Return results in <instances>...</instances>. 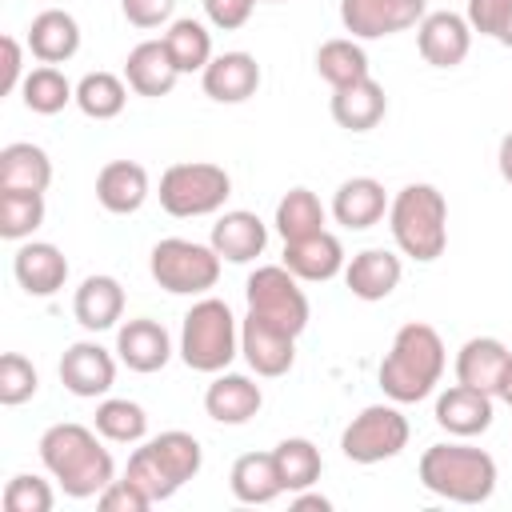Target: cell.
I'll list each match as a JSON object with an SVG mask.
<instances>
[{
    "label": "cell",
    "mask_w": 512,
    "mask_h": 512,
    "mask_svg": "<svg viewBox=\"0 0 512 512\" xmlns=\"http://www.w3.org/2000/svg\"><path fill=\"white\" fill-rule=\"evenodd\" d=\"M208 244L220 252V260H228V264H248V260H256V256L264 252L268 228H264V220H260L256 212L232 208V212H224V216L212 224Z\"/></svg>",
    "instance_id": "25"
},
{
    "label": "cell",
    "mask_w": 512,
    "mask_h": 512,
    "mask_svg": "<svg viewBox=\"0 0 512 512\" xmlns=\"http://www.w3.org/2000/svg\"><path fill=\"white\" fill-rule=\"evenodd\" d=\"M44 224V192H16L0 188V236L28 240Z\"/></svg>",
    "instance_id": "39"
},
{
    "label": "cell",
    "mask_w": 512,
    "mask_h": 512,
    "mask_svg": "<svg viewBox=\"0 0 512 512\" xmlns=\"http://www.w3.org/2000/svg\"><path fill=\"white\" fill-rule=\"evenodd\" d=\"M408 416L392 404H368L360 416H352V424L340 432V452L352 464H380L392 460L408 448Z\"/></svg>",
    "instance_id": "10"
},
{
    "label": "cell",
    "mask_w": 512,
    "mask_h": 512,
    "mask_svg": "<svg viewBox=\"0 0 512 512\" xmlns=\"http://www.w3.org/2000/svg\"><path fill=\"white\" fill-rule=\"evenodd\" d=\"M200 464H204L200 440H196L192 432L172 428V432H160V436L144 440V444L128 456V472H124V476H128L152 504H160V500L176 496V492L200 472Z\"/></svg>",
    "instance_id": "4"
},
{
    "label": "cell",
    "mask_w": 512,
    "mask_h": 512,
    "mask_svg": "<svg viewBox=\"0 0 512 512\" xmlns=\"http://www.w3.org/2000/svg\"><path fill=\"white\" fill-rule=\"evenodd\" d=\"M152 184H148V168L136 160H108L96 172V200L104 212L112 216H132L144 208Z\"/></svg>",
    "instance_id": "19"
},
{
    "label": "cell",
    "mask_w": 512,
    "mask_h": 512,
    "mask_svg": "<svg viewBox=\"0 0 512 512\" xmlns=\"http://www.w3.org/2000/svg\"><path fill=\"white\" fill-rule=\"evenodd\" d=\"M444 364H448V352L440 332L424 320H408L396 328L392 348L380 360V388L396 404H416L436 392Z\"/></svg>",
    "instance_id": "2"
},
{
    "label": "cell",
    "mask_w": 512,
    "mask_h": 512,
    "mask_svg": "<svg viewBox=\"0 0 512 512\" xmlns=\"http://www.w3.org/2000/svg\"><path fill=\"white\" fill-rule=\"evenodd\" d=\"M124 80H128V88H132L136 96L160 100V96H168V92L176 88L180 68L172 64L164 40H140V44L128 52V60H124Z\"/></svg>",
    "instance_id": "21"
},
{
    "label": "cell",
    "mask_w": 512,
    "mask_h": 512,
    "mask_svg": "<svg viewBox=\"0 0 512 512\" xmlns=\"http://www.w3.org/2000/svg\"><path fill=\"white\" fill-rule=\"evenodd\" d=\"M496 400H504V404L512 408V356H508V364H504V376H500V384H496Z\"/></svg>",
    "instance_id": "49"
},
{
    "label": "cell",
    "mask_w": 512,
    "mask_h": 512,
    "mask_svg": "<svg viewBox=\"0 0 512 512\" xmlns=\"http://www.w3.org/2000/svg\"><path fill=\"white\" fill-rule=\"evenodd\" d=\"M240 356V324L228 308V300L204 296L184 312L180 324V360L192 372H224Z\"/></svg>",
    "instance_id": "6"
},
{
    "label": "cell",
    "mask_w": 512,
    "mask_h": 512,
    "mask_svg": "<svg viewBox=\"0 0 512 512\" xmlns=\"http://www.w3.org/2000/svg\"><path fill=\"white\" fill-rule=\"evenodd\" d=\"M24 44L40 64H64L80 52V24L64 8H44V12L32 16Z\"/></svg>",
    "instance_id": "24"
},
{
    "label": "cell",
    "mask_w": 512,
    "mask_h": 512,
    "mask_svg": "<svg viewBox=\"0 0 512 512\" xmlns=\"http://www.w3.org/2000/svg\"><path fill=\"white\" fill-rule=\"evenodd\" d=\"M40 464L72 500L100 496L116 480V464L112 452L100 444V432L76 420L52 424L40 436Z\"/></svg>",
    "instance_id": "1"
},
{
    "label": "cell",
    "mask_w": 512,
    "mask_h": 512,
    "mask_svg": "<svg viewBox=\"0 0 512 512\" xmlns=\"http://www.w3.org/2000/svg\"><path fill=\"white\" fill-rule=\"evenodd\" d=\"M468 24L480 36H492L496 44L512 48V0H468Z\"/></svg>",
    "instance_id": "42"
},
{
    "label": "cell",
    "mask_w": 512,
    "mask_h": 512,
    "mask_svg": "<svg viewBox=\"0 0 512 512\" xmlns=\"http://www.w3.org/2000/svg\"><path fill=\"white\" fill-rule=\"evenodd\" d=\"M160 40H164L172 64L180 68V76H188V72H204L208 60H212V32H208L200 20H192V16L172 20L168 32H164Z\"/></svg>",
    "instance_id": "35"
},
{
    "label": "cell",
    "mask_w": 512,
    "mask_h": 512,
    "mask_svg": "<svg viewBox=\"0 0 512 512\" xmlns=\"http://www.w3.org/2000/svg\"><path fill=\"white\" fill-rule=\"evenodd\" d=\"M220 252L212 244L200 240H184V236H168L152 248L148 256V272L152 280L172 292V296H204L208 288H216L220 280Z\"/></svg>",
    "instance_id": "8"
},
{
    "label": "cell",
    "mask_w": 512,
    "mask_h": 512,
    "mask_svg": "<svg viewBox=\"0 0 512 512\" xmlns=\"http://www.w3.org/2000/svg\"><path fill=\"white\" fill-rule=\"evenodd\" d=\"M52 504H56L52 484L32 472H16L4 484V512H52Z\"/></svg>",
    "instance_id": "41"
},
{
    "label": "cell",
    "mask_w": 512,
    "mask_h": 512,
    "mask_svg": "<svg viewBox=\"0 0 512 512\" xmlns=\"http://www.w3.org/2000/svg\"><path fill=\"white\" fill-rule=\"evenodd\" d=\"M260 80H264V72H260L252 52H220L200 72L204 96H212L216 104H244V100H252Z\"/></svg>",
    "instance_id": "15"
},
{
    "label": "cell",
    "mask_w": 512,
    "mask_h": 512,
    "mask_svg": "<svg viewBox=\"0 0 512 512\" xmlns=\"http://www.w3.org/2000/svg\"><path fill=\"white\" fill-rule=\"evenodd\" d=\"M292 512H332V500L328 496H320V492H296L292 496Z\"/></svg>",
    "instance_id": "47"
},
{
    "label": "cell",
    "mask_w": 512,
    "mask_h": 512,
    "mask_svg": "<svg viewBox=\"0 0 512 512\" xmlns=\"http://www.w3.org/2000/svg\"><path fill=\"white\" fill-rule=\"evenodd\" d=\"M252 8H256V0H204V16H208V24L220 28V32L244 28L248 16H252Z\"/></svg>",
    "instance_id": "45"
},
{
    "label": "cell",
    "mask_w": 512,
    "mask_h": 512,
    "mask_svg": "<svg viewBox=\"0 0 512 512\" xmlns=\"http://www.w3.org/2000/svg\"><path fill=\"white\" fill-rule=\"evenodd\" d=\"M52 184V160L40 144L32 140H16L0 148V188H16V192H48Z\"/></svg>",
    "instance_id": "30"
},
{
    "label": "cell",
    "mask_w": 512,
    "mask_h": 512,
    "mask_svg": "<svg viewBox=\"0 0 512 512\" xmlns=\"http://www.w3.org/2000/svg\"><path fill=\"white\" fill-rule=\"evenodd\" d=\"M20 100H24V108L36 112V116H56V112H64V108L76 100V84H68V76H64L56 64H40V68H32V72L24 76Z\"/></svg>",
    "instance_id": "33"
},
{
    "label": "cell",
    "mask_w": 512,
    "mask_h": 512,
    "mask_svg": "<svg viewBox=\"0 0 512 512\" xmlns=\"http://www.w3.org/2000/svg\"><path fill=\"white\" fill-rule=\"evenodd\" d=\"M400 276H404V264L396 252L388 248H364L356 252L348 264H344V284L356 300H388L396 288H400Z\"/></svg>",
    "instance_id": "17"
},
{
    "label": "cell",
    "mask_w": 512,
    "mask_h": 512,
    "mask_svg": "<svg viewBox=\"0 0 512 512\" xmlns=\"http://www.w3.org/2000/svg\"><path fill=\"white\" fill-rule=\"evenodd\" d=\"M120 12L132 28H160V24H172L176 0H120Z\"/></svg>",
    "instance_id": "44"
},
{
    "label": "cell",
    "mask_w": 512,
    "mask_h": 512,
    "mask_svg": "<svg viewBox=\"0 0 512 512\" xmlns=\"http://www.w3.org/2000/svg\"><path fill=\"white\" fill-rule=\"evenodd\" d=\"M276 232L284 244L324 232V204L312 188H288L276 204Z\"/></svg>",
    "instance_id": "32"
},
{
    "label": "cell",
    "mask_w": 512,
    "mask_h": 512,
    "mask_svg": "<svg viewBox=\"0 0 512 512\" xmlns=\"http://www.w3.org/2000/svg\"><path fill=\"white\" fill-rule=\"evenodd\" d=\"M0 48H4V76H0V92L8 96V92H20V84H24V48H20V40L16 36H4L0 40Z\"/></svg>",
    "instance_id": "46"
},
{
    "label": "cell",
    "mask_w": 512,
    "mask_h": 512,
    "mask_svg": "<svg viewBox=\"0 0 512 512\" xmlns=\"http://www.w3.org/2000/svg\"><path fill=\"white\" fill-rule=\"evenodd\" d=\"M96 504L104 508V512H148L152 508V500L124 476V480H112L100 496H96Z\"/></svg>",
    "instance_id": "43"
},
{
    "label": "cell",
    "mask_w": 512,
    "mask_h": 512,
    "mask_svg": "<svg viewBox=\"0 0 512 512\" xmlns=\"http://www.w3.org/2000/svg\"><path fill=\"white\" fill-rule=\"evenodd\" d=\"M492 392H480V388H468V384H452L436 396V424L448 432V436H460V440H472L480 432L492 428Z\"/></svg>",
    "instance_id": "16"
},
{
    "label": "cell",
    "mask_w": 512,
    "mask_h": 512,
    "mask_svg": "<svg viewBox=\"0 0 512 512\" xmlns=\"http://www.w3.org/2000/svg\"><path fill=\"white\" fill-rule=\"evenodd\" d=\"M96 432L112 444H140L148 436V412L136 400H100Z\"/></svg>",
    "instance_id": "38"
},
{
    "label": "cell",
    "mask_w": 512,
    "mask_h": 512,
    "mask_svg": "<svg viewBox=\"0 0 512 512\" xmlns=\"http://www.w3.org/2000/svg\"><path fill=\"white\" fill-rule=\"evenodd\" d=\"M284 268L296 280L324 284L336 272H344V244L328 228L316 232V236H308V240H292V244H284Z\"/></svg>",
    "instance_id": "28"
},
{
    "label": "cell",
    "mask_w": 512,
    "mask_h": 512,
    "mask_svg": "<svg viewBox=\"0 0 512 512\" xmlns=\"http://www.w3.org/2000/svg\"><path fill=\"white\" fill-rule=\"evenodd\" d=\"M256 4H280V0H256Z\"/></svg>",
    "instance_id": "50"
},
{
    "label": "cell",
    "mask_w": 512,
    "mask_h": 512,
    "mask_svg": "<svg viewBox=\"0 0 512 512\" xmlns=\"http://www.w3.org/2000/svg\"><path fill=\"white\" fill-rule=\"evenodd\" d=\"M420 484L452 504H484L496 492V460L476 444H432L420 456Z\"/></svg>",
    "instance_id": "5"
},
{
    "label": "cell",
    "mask_w": 512,
    "mask_h": 512,
    "mask_svg": "<svg viewBox=\"0 0 512 512\" xmlns=\"http://www.w3.org/2000/svg\"><path fill=\"white\" fill-rule=\"evenodd\" d=\"M116 356L120 364H128L132 372H160L168 360H172V336L160 320H148V316H136L128 324H120L116 332Z\"/></svg>",
    "instance_id": "18"
},
{
    "label": "cell",
    "mask_w": 512,
    "mask_h": 512,
    "mask_svg": "<svg viewBox=\"0 0 512 512\" xmlns=\"http://www.w3.org/2000/svg\"><path fill=\"white\" fill-rule=\"evenodd\" d=\"M428 16V0H340V24L352 40H380L416 28Z\"/></svg>",
    "instance_id": "11"
},
{
    "label": "cell",
    "mask_w": 512,
    "mask_h": 512,
    "mask_svg": "<svg viewBox=\"0 0 512 512\" xmlns=\"http://www.w3.org/2000/svg\"><path fill=\"white\" fill-rule=\"evenodd\" d=\"M240 356L256 376L276 380L296 364V336H288V332H280V328H272L248 312L240 320Z\"/></svg>",
    "instance_id": "14"
},
{
    "label": "cell",
    "mask_w": 512,
    "mask_h": 512,
    "mask_svg": "<svg viewBox=\"0 0 512 512\" xmlns=\"http://www.w3.org/2000/svg\"><path fill=\"white\" fill-rule=\"evenodd\" d=\"M244 296H248V312L288 336H300L308 328V296L300 288V280L284 268V264H260L248 284H244Z\"/></svg>",
    "instance_id": "9"
},
{
    "label": "cell",
    "mask_w": 512,
    "mask_h": 512,
    "mask_svg": "<svg viewBox=\"0 0 512 512\" xmlns=\"http://www.w3.org/2000/svg\"><path fill=\"white\" fill-rule=\"evenodd\" d=\"M384 112H388V96H384V84L372 76L332 88V120L348 132H372L384 120Z\"/></svg>",
    "instance_id": "27"
},
{
    "label": "cell",
    "mask_w": 512,
    "mask_h": 512,
    "mask_svg": "<svg viewBox=\"0 0 512 512\" xmlns=\"http://www.w3.org/2000/svg\"><path fill=\"white\" fill-rule=\"evenodd\" d=\"M264 404V392L256 380L240 376V372H216V380L204 392V412L216 424H248Z\"/></svg>",
    "instance_id": "23"
},
{
    "label": "cell",
    "mask_w": 512,
    "mask_h": 512,
    "mask_svg": "<svg viewBox=\"0 0 512 512\" xmlns=\"http://www.w3.org/2000/svg\"><path fill=\"white\" fill-rule=\"evenodd\" d=\"M316 72H320V80H328L332 88H344V84H352V80L372 76V68H368V52H364L352 36L324 40V44L316 48Z\"/></svg>",
    "instance_id": "36"
},
{
    "label": "cell",
    "mask_w": 512,
    "mask_h": 512,
    "mask_svg": "<svg viewBox=\"0 0 512 512\" xmlns=\"http://www.w3.org/2000/svg\"><path fill=\"white\" fill-rule=\"evenodd\" d=\"M36 388H40V376H36L32 360L20 356V352H4L0 356V404L4 408H16V404L32 400Z\"/></svg>",
    "instance_id": "40"
},
{
    "label": "cell",
    "mask_w": 512,
    "mask_h": 512,
    "mask_svg": "<svg viewBox=\"0 0 512 512\" xmlns=\"http://www.w3.org/2000/svg\"><path fill=\"white\" fill-rule=\"evenodd\" d=\"M272 460H276V472H280V484L284 492H304L320 480L324 472V460H320V448L304 436H288L272 448Z\"/></svg>",
    "instance_id": "34"
},
{
    "label": "cell",
    "mask_w": 512,
    "mask_h": 512,
    "mask_svg": "<svg viewBox=\"0 0 512 512\" xmlns=\"http://www.w3.org/2000/svg\"><path fill=\"white\" fill-rule=\"evenodd\" d=\"M496 164H500V176L512 184V132H504V140H500V152H496Z\"/></svg>",
    "instance_id": "48"
},
{
    "label": "cell",
    "mask_w": 512,
    "mask_h": 512,
    "mask_svg": "<svg viewBox=\"0 0 512 512\" xmlns=\"http://www.w3.org/2000/svg\"><path fill=\"white\" fill-rule=\"evenodd\" d=\"M128 104V80H120L116 72H84L76 84V108L88 120H112L120 116Z\"/></svg>",
    "instance_id": "37"
},
{
    "label": "cell",
    "mask_w": 512,
    "mask_h": 512,
    "mask_svg": "<svg viewBox=\"0 0 512 512\" xmlns=\"http://www.w3.org/2000/svg\"><path fill=\"white\" fill-rule=\"evenodd\" d=\"M12 272L28 296H52L68 280V260L48 240H20V248L12 256Z\"/></svg>",
    "instance_id": "20"
},
{
    "label": "cell",
    "mask_w": 512,
    "mask_h": 512,
    "mask_svg": "<svg viewBox=\"0 0 512 512\" xmlns=\"http://www.w3.org/2000/svg\"><path fill=\"white\" fill-rule=\"evenodd\" d=\"M72 316L88 332L116 328V320L124 316V288H120V280L116 276H104V272L84 276L80 288H76V296H72Z\"/></svg>",
    "instance_id": "26"
},
{
    "label": "cell",
    "mask_w": 512,
    "mask_h": 512,
    "mask_svg": "<svg viewBox=\"0 0 512 512\" xmlns=\"http://www.w3.org/2000/svg\"><path fill=\"white\" fill-rule=\"evenodd\" d=\"M388 192H384V184L376 180V176H352V180H344L340 188H336V196H332V216H336V224H344L348 232H364V228H372V224H380L384 220V212H388Z\"/></svg>",
    "instance_id": "22"
},
{
    "label": "cell",
    "mask_w": 512,
    "mask_h": 512,
    "mask_svg": "<svg viewBox=\"0 0 512 512\" xmlns=\"http://www.w3.org/2000/svg\"><path fill=\"white\" fill-rule=\"evenodd\" d=\"M228 488H232V496H236L240 504H272V500L284 492L272 452H244V456L232 464Z\"/></svg>",
    "instance_id": "31"
},
{
    "label": "cell",
    "mask_w": 512,
    "mask_h": 512,
    "mask_svg": "<svg viewBox=\"0 0 512 512\" xmlns=\"http://www.w3.org/2000/svg\"><path fill=\"white\" fill-rule=\"evenodd\" d=\"M160 208L176 220H192V216H212L224 208V200L232 196V176L220 164L208 160H184L164 168L160 176Z\"/></svg>",
    "instance_id": "7"
},
{
    "label": "cell",
    "mask_w": 512,
    "mask_h": 512,
    "mask_svg": "<svg viewBox=\"0 0 512 512\" xmlns=\"http://www.w3.org/2000/svg\"><path fill=\"white\" fill-rule=\"evenodd\" d=\"M416 48L432 68H456L472 52V24L460 12H428L416 24Z\"/></svg>",
    "instance_id": "13"
},
{
    "label": "cell",
    "mask_w": 512,
    "mask_h": 512,
    "mask_svg": "<svg viewBox=\"0 0 512 512\" xmlns=\"http://www.w3.org/2000/svg\"><path fill=\"white\" fill-rule=\"evenodd\" d=\"M388 228L396 248L416 260L432 264L448 248V200L436 184H404L388 204Z\"/></svg>",
    "instance_id": "3"
},
{
    "label": "cell",
    "mask_w": 512,
    "mask_h": 512,
    "mask_svg": "<svg viewBox=\"0 0 512 512\" xmlns=\"http://www.w3.org/2000/svg\"><path fill=\"white\" fill-rule=\"evenodd\" d=\"M60 384L80 400L108 396V388L116 384V356L96 340H76L60 356Z\"/></svg>",
    "instance_id": "12"
},
{
    "label": "cell",
    "mask_w": 512,
    "mask_h": 512,
    "mask_svg": "<svg viewBox=\"0 0 512 512\" xmlns=\"http://www.w3.org/2000/svg\"><path fill=\"white\" fill-rule=\"evenodd\" d=\"M508 356L512 352H508L504 340H496V336H472L456 352V380L468 384V388H480V392H492L496 396V384L504 376Z\"/></svg>",
    "instance_id": "29"
}]
</instances>
